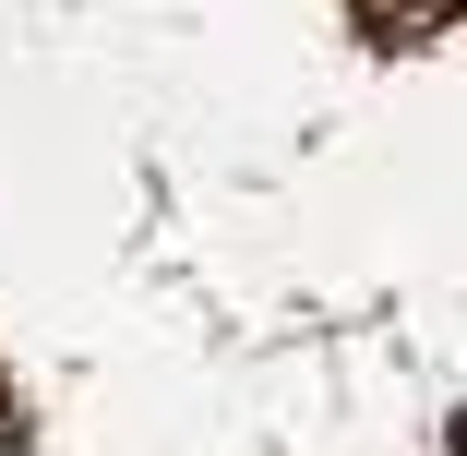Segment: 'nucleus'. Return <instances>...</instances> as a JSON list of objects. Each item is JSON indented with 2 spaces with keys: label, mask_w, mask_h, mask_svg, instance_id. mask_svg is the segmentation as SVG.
Masks as SVG:
<instances>
[{
  "label": "nucleus",
  "mask_w": 467,
  "mask_h": 456,
  "mask_svg": "<svg viewBox=\"0 0 467 456\" xmlns=\"http://www.w3.org/2000/svg\"><path fill=\"white\" fill-rule=\"evenodd\" d=\"M443 13H455V0H359L371 37H408V25H443Z\"/></svg>",
  "instance_id": "obj_1"
}]
</instances>
